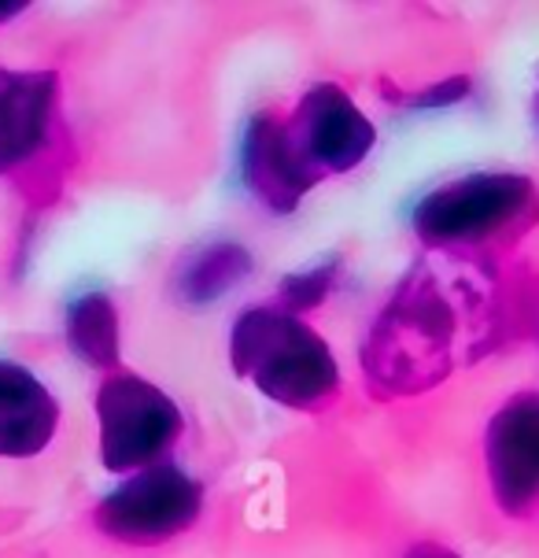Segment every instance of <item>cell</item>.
<instances>
[{
  "instance_id": "cell-10",
  "label": "cell",
  "mask_w": 539,
  "mask_h": 558,
  "mask_svg": "<svg viewBox=\"0 0 539 558\" xmlns=\"http://www.w3.org/2000/svg\"><path fill=\"white\" fill-rule=\"evenodd\" d=\"M241 174L255 201L278 215H289L315 189L289 153L278 111H267V116H259L248 126L241 148Z\"/></svg>"
},
{
  "instance_id": "cell-2",
  "label": "cell",
  "mask_w": 539,
  "mask_h": 558,
  "mask_svg": "<svg viewBox=\"0 0 539 558\" xmlns=\"http://www.w3.org/2000/svg\"><path fill=\"white\" fill-rule=\"evenodd\" d=\"M455 307L429 274H414L366 340V374L384 392H425L451 371Z\"/></svg>"
},
{
  "instance_id": "cell-6",
  "label": "cell",
  "mask_w": 539,
  "mask_h": 558,
  "mask_svg": "<svg viewBox=\"0 0 539 558\" xmlns=\"http://www.w3.org/2000/svg\"><path fill=\"white\" fill-rule=\"evenodd\" d=\"M200 507L204 488L174 462H156L122 477V485L100 499L93 522L119 544L152 547L182 536L200 518Z\"/></svg>"
},
{
  "instance_id": "cell-15",
  "label": "cell",
  "mask_w": 539,
  "mask_h": 558,
  "mask_svg": "<svg viewBox=\"0 0 539 558\" xmlns=\"http://www.w3.org/2000/svg\"><path fill=\"white\" fill-rule=\"evenodd\" d=\"M23 12V4H0V23H8V19H15Z\"/></svg>"
},
{
  "instance_id": "cell-5",
  "label": "cell",
  "mask_w": 539,
  "mask_h": 558,
  "mask_svg": "<svg viewBox=\"0 0 539 558\" xmlns=\"http://www.w3.org/2000/svg\"><path fill=\"white\" fill-rule=\"evenodd\" d=\"M281 116V111H278ZM281 134L310 185L344 174L370 156L377 130L336 82H318L281 116Z\"/></svg>"
},
{
  "instance_id": "cell-9",
  "label": "cell",
  "mask_w": 539,
  "mask_h": 558,
  "mask_svg": "<svg viewBox=\"0 0 539 558\" xmlns=\"http://www.w3.org/2000/svg\"><path fill=\"white\" fill-rule=\"evenodd\" d=\"M60 429V403L45 381L0 359V459L41 456Z\"/></svg>"
},
{
  "instance_id": "cell-4",
  "label": "cell",
  "mask_w": 539,
  "mask_h": 558,
  "mask_svg": "<svg viewBox=\"0 0 539 558\" xmlns=\"http://www.w3.org/2000/svg\"><path fill=\"white\" fill-rule=\"evenodd\" d=\"M100 462L111 474H137L156 462L182 437V411L159 385L140 374H111L97 392Z\"/></svg>"
},
{
  "instance_id": "cell-12",
  "label": "cell",
  "mask_w": 539,
  "mask_h": 558,
  "mask_svg": "<svg viewBox=\"0 0 539 558\" xmlns=\"http://www.w3.org/2000/svg\"><path fill=\"white\" fill-rule=\"evenodd\" d=\"M68 344L85 366H97V371H111L119 363L122 329L111 296L89 292V296L74 300L68 307Z\"/></svg>"
},
{
  "instance_id": "cell-1",
  "label": "cell",
  "mask_w": 539,
  "mask_h": 558,
  "mask_svg": "<svg viewBox=\"0 0 539 558\" xmlns=\"http://www.w3.org/2000/svg\"><path fill=\"white\" fill-rule=\"evenodd\" d=\"M233 371L270 396L273 403L318 411L340 392V366L333 348L299 315L285 307H252L233 322Z\"/></svg>"
},
{
  "instance_id": "cell-7",
  "label": "cell",
  "mask_w": 539,
  "mask_h": 558,
  "mask_svg": "<svg viewBox=\"0 0 539 558\" xmlns=\"http://www.w3.org/2000/svg\"><path fill=\"white\" fill-rule=\"evenodd\" d=\"M60 82L52 71L0 68V174L37 178L63 141Z\"/></svg>"
},
{
  "instance_id": "cell-14",
  "label": "cell",
  "mask_w": 539,
  "mask_h": 558,
  "mask_svg": "<svg viewBox=\"0 0 539 558\" xmlns=\"http://www.w3.org/2000/svg\"><path fill=\"white\" fill-rule=\"evenodd\" d=\"M406 558H462V555H455L451 547H440V544H418L406 551Z\"/></svg>"
},
{
  "instance_id": "cell-3",
  "label": "cell",
  "mask_w": 539,
  "mask_h": 558,
  "mask_svg": "<svg viewBox=\"0 0 539 558\" xmlns=\"http://www.w3.org/2000/svg\"><path fill=\"white\" fill-rule=\"evenodd\" d=\"M539 219V193L525 174L480 170L432 189L414 207V233L429 248L477 252L522 238Z\"/></svg>"
},
{
  "instance_id": "cell-8",
  "label": "cell",
  "mask_w": 539,
  "mask_h": 558,
  "mask_svg": "<svg viewBox=\"0 0 539 558\" xmlns=\"http://www.w3.org/2000/svg\"><path fill=\"white\" fill-rule=\"evenodd\" d=\"M491 496L503 514L539 510V392H517L491 414L485 433Z\"/></svg>"
},
{
  "instance_id": "cell-11",
  "label": "cell",
  "mask_w": 539,
  "mask_h": 558,
  "mask_svg": "<svg viewBox=\"0 0 539 558\" xmlns=\"http://www.w3.org/2000/svg\"><path fill=\"white\" fill-rule=\"evenodd\" d=\"M252 274V255L248 248L233 241L207 244V248L188 252L177 267V296L185 304H207V300H219L225 289H233L236 281H244Z\"/></svg>"
},
{
  "instance_id": "cell-13",
  "label": "cell",
  "mask_w": 539,
  "mask_h": 558,
  "mask_svg": "<svg viewBox=\"0 0 539 558\" xmlns=\"http://www.w3.org/2000/svg\"><path fill=\"white\" fill-rule=\"evenodd\" d=\"M333 263H321V267H307V270H296L281 281V307L299 315L307 307H318L326 300L329 286H333Z\"/></svg>"
},
{
  "instance_id": "cell-16",
  "label": "cell",
  "mask_w": 539,
  "mask_h": 558,
  "mask_svg": "<svg viewBox=\"0 0 539 558\" xmlns=\"http://www.w3.org/2000/svg\"><path fill=\"white\" fill-rule=\"evenodd\" d=\"M536 119H539V93H536Z\"/></svg>"
}]
</instances>
